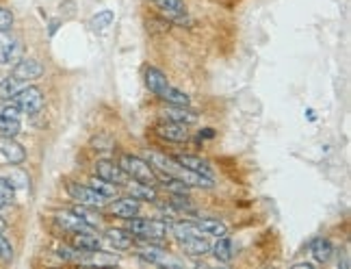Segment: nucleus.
Returning <instances> with one entry per match:
<instances>
[{
	"label": "nucleus",
	"instance_id": "1",
	"mask_svg": "<svg viewBox=\"0 0 351 269\" xmlns=\"http://www.w3.org/2000/svg\"><path fill=\"white\" fill-rule=\"evenodd\" d=\"M119 167L126 172V176L137 180V183H143V185H154L156 183V172L154 167L147 163L145 159L137 156V154H121L119 156Z\"/></svg>",
	"mask_w": 351,
	"mask_h": 269
},
{
	"label": "nucleus",
	"instance_id": "2",
	"mask_svg": "<svg viewBox=\"0 0 351 269\" xmlns=\"http://www.w3.org/2000/svg\"><path fill=\"white\" fill-rule=\"evenodd\" d=\"M169 231V226L160 220H128V233L143 241H160Z\"/></svg>",
	"mask_w": 351,
	"mask_h": 269
},
{
	"label": "nucleus",
	"instance_id": "3",
	"mask_svg": "<svg viewBox=\"0 0 351 269\" xmlns=\"http://www.w3.org/2000/svg\"><path fill=\"white\" fill-rule=\"evenodd\" d=\"M11 102L18 106L20 113L26 115H37L39 111L44 109L46 98H44V91L39 87H22L16 96L11 98Z\"/></svg>",
	"mask_w": 351,
	"mask_h": 269
},
{
	"label": "nucleus",
	"instance_id": "4",
	"mask_svg": "<svg viewBox=\"0 0 351 269\" xmlns=\"http://www.w3.org/2000/svg\"><path fill=\"white\" fill-rule=\"evenodd\" d=\"M24 57V44L18 35L0 31V65L13 67Z\"/></svg>",
	"mask_w": 351,
	"mask_h": 269
},
{
	"label": "nucleus",
	"instance_id": "5",
	"mask_svg": "<svg viewBox=\"0 0 351 269\" xmlns=\"http://www.w3.org/2000/svg\"><path fill=\"white\" fill-rule=\"evenodd\" d=\"M65 191L72 200H76L78 204H85V207H93V209H100L106 204V198L100 196L96 189H91L89 185H80L74 180H67L65 183Z\"/></svg>",
	"mask_w": 351,
	"mask_h": 269
},
{
	"label": "nucleus",
	"instance_id": "6",
	"mask_svg": "<svg viewBox=\"0 0 351 269\" xmlns=\"http://www.w3.org/2000/svg\"><path fill=\"white\" fill-rule=\"evenodd\" d=\"M20 132V109L13 102L5 100L0 104V134L3 137H16Z\"/></svg>",
	"mask_w": 351,
	"mask_h": 269
},
{
	"label": "nucleus",
	"instance_id": "7",
	"mask_svg": "<svg viewBox=\"0 0 351 269\" xmlns=\"http://www.w3.org/2000/svg\"><path fill=\"white\" fill-rule=\"evenodd\" d=\"M96 176L104 178L106 183H111L115 187H126L128 185L126 172L119 167V163H115V161H109V159H100L98 163H96Z\"/></svg>",
	"mask_w": 351,
	"mask_h": 269
},
{
	"label": "nucleus",
	"instance_id": "8",
	"mask_svg": "<svg viewBox=\"0 0 351 269\" xmlns=\"http://www.w3.org/2000/svg\"><path fill=\"white\" fill-rule=\"evenodd\" d=\"M154 132L158 134L163 141H171V143H182L189 139V130L184 124L178 122H169V119H163L154 126Z\"/></svg>",
	"mask_w": 351,
	"mask_h": 269
},
{
	"label": "nucleus",
	"instance_id": "9",
	"mask_svg": "<svg viewBox=\"0 0 351 269\" xmlns=\"http://www.w3.org/2000/svg\"><path fill=\"white\" fill-rule=\"evenodd\" d=\"M16 78H20L22 83H29V80H37L44 76V65L39 63L37 59H20L16 65H13V72Z\"/></svg>",
	"mask_w": 351,
	"mask_h": 269
},
{
	"label": "nucleus",
	"instance_id": "10",
	"mask_svg": "<svg viewBox=\"0 0 351 269\" xmlns=\"http://www.w3.org/2000/svg\"><path fill=\"white\" fill-rule=\"evenodd\" d=\"M0 154H3L11 165H20L26 161L24 148L13 137H3V134H0Z\"/></svg>",
	"mask_w": 351,
	"mask_h": 269
},
{
	"label": "nucleus",
	"instance_id": "11",
	"mask_svg": "<svg viewBox=\"0 0 351 269\" xmlns=\"http://www.w3.org/2000/svg\"><path fill=\"white\" fill-rule=\"evenodd\" d=\"M143 78H145V87L150 89L154 96H163V93L167 91V87H169V80H167V76L158 70V67H145V74H143Z\"/></svg>",
	"mask_w": 351,
	"mask_h": 269
},
{
	"label": "nucleus",
	"instance_id": "12",
	"mask_svg": "<svg viewBox=\"0 0 351 269\" xmlns=\"http://www.w3.org/2000/svg\"><path fill=\"white\" fill-rule=\"evenodd\" d=\"M141 211V202L137 198H121L117 200L115 204L111 207V213L115 215V218L119 220H132V218H137Z\"/></svg>",
	"mask_w": 351,
	"mask_h": 269
},
{
	"label": "nucleus",
	"instance_id": "13",
	"mask_svg": "<svg viewBox=\"0 0 351 269\" xmlns=\"http://www.w3.org/2000/svg\"><path fill=\"white\" fill-rule=\"evenodd\" d=\"M152 3L171 22H184L186 20V7H184L182 0H152Z\"/></svg>",
	"mask_w": 351,
	"mask_h": 269
},
{
	"label": "nucleus",
	"instance_id": "14",
	"mask_svg": "<svg viewBox=\"0 0 351 269\" xmlns=\"http://www.w3.org/2000/svg\"><path fill=\"white\" fill-rule=\"evenodd\" d=\"M55 220H57V224L63 228V231H67V233H89L91 228L78 218V215L74 213V211H63V213H57L55 215Z\"/></svg>",
	"mask_w": 351,
	"mask_h": 269
},
{
	"label": "nucleus",
	"instance_id": "15",
	"mask_svg": "<svg viewBox=\"0 0 351 269\" xmlns=\"http://www.w3.org/2000/svg\"><path fill=\"white\" fill-rule=\"evenodd\" d=\"M173 161H176V163H178V165L186 167V169L197 172V174H202V176L213 178V167L208 165V161H204V159L193 156V154H178Z\"/></svg>",
	"mask_w": 351,
	"mask_h": 269
},
{
	"label": "nucleus",
	"instance_id": "16",
	"mask_svg": "<svg viewBox=\"0 0 351 269\" xmlns=\"http://www.w3.org/2000/svg\"><path fill=\"white\" fill-rule=\"evenodd\" d=\"M100 239L93 235L91 231L89 233H74V239H72V248L76 252H85V254H96L100 252Z\"/></svg>",
	"mask_w": 351,
	"mask_h": 269
},
{
	"label": "nucleus",
	"instance_id": "17",
	"mask_svg": "<svg viewBox=\"0 0 351 269\" xmlns=\"http://www.w3.org/2000/svg\"><path fill=\"white\" fill-rule=\"evenodd\" d=\"M163 113V119H169V122H178V124H193L197 122V115L193 111H189L186 106H176V104H169L167 109L160 111Z\"/></svg>",
	"mask_w": 351,
	"mask_h": 269
},
{
	"label": "nucleus",
	"instance_id": "18",
	"mask_svg": "<svg viewBox=\"0 0 351 269\" xmlns=\"http://www.w3.org/2000/svg\"><path fill=\"white\" fill-rule=\"evenodd\" d=\"M106 241L115 248V250H130L134 239L128 231H121V228H109L106 231Z\"/></svg>",
	"mask_w": 351,
	"mask_h": 269
},
{
	"label": "nucleus",
	"instance_id": "19",
	"mask_svg": "<svg viewBox=\"0 0 351 269\" xmlns=\"http://www.w3.org/2000/svg\"><path fill=\"white\" fill-rule=\"evenodd\" d=\"M182 250L189 254V257H204V254L210 252V244L204 237H193V239H184L180 241Z\"/></svg>",
	"mask_w": 351,
	"mask_h": 269
},
{
	"label": "nucleus",
	"instance_id": "20",
	"mask_svg": "<svg viewBox=\"0 0 351 269\" xmlns=\"http://www.w3.org/2000/svg\"><path fill=\"white\" fill-rule=\"evenodd\" d=\"M310 252H313V257H315L317 263H328L332 259V254H334V248H332V244L328 239L319 237V239L313 241V244H310Z\"/></svg>",
	"mask_w": 351,
	"mask_h": 269
},
{
	"label": "nucleus",
	"instance_id": "21",
	"mask_svg": "<svg viewBox=\"0 0 351 269\" xmlns=\"http://www.w3.org/2000/svg\"><path fill=\"white\" fill-rule=\"evenodd\" d=\"M210 250H213V254H215V259L221 261V263H230L232 257H234V246H232V241L228 239L226 235L219 237V241H217V244H215Z\"/></svg>",
	"mask_w": 351,
	"mask_h": 269
},
{
	"label": "nucleus",
	"instance_id": "22",
	"mask_svg": "<svg viewBox=\"0 0 351 269\" xmlns=\"http://www.w3.org/2000/svg\"><path fill=\"white\" fill-rule=\"evenodd\" d=\"M171 233H173V237L178 239V241L193 239V237H204V233L199 231L197 224H191V222H178V224H173Z\"/></svg>",
	"mask_w": 351,
	"mask_h": 269
},
{
	"label": "nucleus",
	"instance_id": "23",
	"mask_svg": "<svg viewBox=\"0 0 351 269\" xmlns=\"http://www.w3.org/2000/svg\"><path fill=\"white\" fill-rule=\"evenodd\" d=\"M22 87H24V83L20 78H16L13 74L5 76L3 80H0V100H11Z\"/></svg>",
	"mask_w": 351,
	"mask_h": 269
},
{
	"label": "nucleus",
	"instance_id": "24",
	"mask_svg": "<svg viewBox=\"0 0 351 269\" xmlns=\"http://www.w3.org/2000/svg\"><path fill=\"white\" fill-rule=\"evenodd\" d=\"M197 228L202 233H204V237H223V235H228V228H226V224L223 222H219V220H199L197 222Z\"/></svg>",
	"mask_w": 351,
	"mask_h": 269
},
{
	"label": "nucleus",
	"instance_id": "25",
	"mask_svg": "<svg viewBox=\"0 0 351 269\" xmlns=\"http://www.w3.org/2000/svg\"><path fill=\"white\" fill-rule=\"evenodd\" d=\"M128 187V194L137 200H147V202H154L158 196H156V189L154 185H143V183H137V185H126Z\"/></svg>",
	"mask_w": 351,
	"mask_h": 269
},
{
	"label": "nucleus",
	"instance_id": "26",
	"mask_svg": "<svg viewBox=\"0 0 351 269\" xmlns=\"http://www.w3.org/2000/svg\"><path fill=\"white\" fill-rule=\"evenodd\" d=\"M13 198H16V187L9 178H0V209H7L13 204Z\"/></svg>",
	"mask_w": 351,
	"mask_h": 269
},
{
	"label": "nucleus",
	"instance_id": "27",
	"mask_svg": "<svg viewBox=\"0 0 351 269\" xmlns=\"http://www.w3.org/2000/svg\"><path fill=\"white\" fill-rule=\"evenodd\" d=\"M89 187H91V189H96L100 196H104L106 200L115 198V194H117V187L111 185V183H106V180L100 178V176H93V178L89 180Z\"/></svg>",
	"mask_w": 351,
	"mask_h": 269
},
{
	"label": "nucleus",
	"instance_id": "28",
	"mask_svg": "<svg viewBox=\"0 0 351 269\" xmlns=\"http://www.w3.org/2000/svg\"><path fill=\"white\" fill-rule=\"evenodd\" d=\"M74 213H76L78 218L83 220L89 228H93V226H98V224H100V213L93 211V207L80 204V207H76V209H74Z\"/></svg>",
	"mask_w": 351,
	"mask_h": 269
},
{
	"label": "nucleus",
	"instance_id": "29",
	"mask_svg": "<svg viewBox=\"0 0 351 269\" xmlns=\"http://www.w3.org/2000/svg\"><path fill=\"white\" fill-rule=\"evenodd\" d=\"M113 18H115V13L111 9H104V11L98 13V16L91 18V29L93 31H102V29H106V26H111Z\"/></svg>",
	"mask_w": 351,
	"mask_h": 269
},
{
	"label": "nucleus",
	"instance_id": "30",
	"mask_svg": "<svg viewBox=\"0 0 351 269\" xmlns=\"http://www.w3.org/2000/svg\"><path fill=\"white\" fill-rule=\"evenodd\" d=\"M160 257H163V252L156 250V248H150V250L145 248V250L139 252V259H141L143 263H152V265L160 263Z\"/></svg>",
	"mask_w": 351,
	"mask_h": 269
},
{
	"label": "nucleus",
	"instance_id": "31",
	"mask_svg": "<svg viewBox=\"0 0 351 269\" xmlns=\"http://www.w3.org/2000/svg\"><path fill=\"white\" fill-rule=\"evenodd\" d=\"M11 259H13V248H11V244L7 241V237L0 235V261L9 263Z\"/></svg>",
	"mask_w": 351,
	"mask_h": 269
},
{
	"label": "nucleus",
	"instance_id": "32",
	"mask_svg": "<svg viewBox=\"0 0 351 269\" xmlns=\"http://www.w3.org/2000/svg\"><path fill=\"white\" fill-rule=\"evenodd\" d=\"M13 26V13L5 7H0V31H11Z\"/></svg>",
	"mask_w": 351,
	"mask_h": 269
},
{
	"label": "nucleus",
	"instance_id": "33",
	"mask_svg": "<svg viewBox=\"0 0 351 269\" xmlns=\"http://www.w3.org/2000/svg\"><path fill=\"white\" fill-rule=\"evenodd\" d=\"M57 254H59L61 259H65V261H74V259H76V250H70V248H65V246L59 248Z\"/></svg>",
	"mask_w": 351,
	"mask_h": 269
},
{
	"label": "nucleus",
	"instance_id": "34",
	"mask_svg": "<svg viewBox=\"0 0 351 269\" xmlns=\"http://www.w3.org/2000/svg\"><path fill=\"white\" fill-rule=\"evenodd\" d=\"M213 137H215V130H213V128L199 130V139H213Z\"/></svg>",
	"mask_w": 351,
	"mask_h": 269
}]
</instances>
